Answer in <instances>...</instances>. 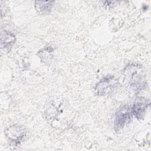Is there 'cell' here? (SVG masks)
<instances>
[{"instance_id": "obj_1", "label": "cell", "mask_w": 151, "mask_h": 151, "mask_svg": "<svg viewBox=\"0 0 151 151\" xmlns=\"http://www.w3.org/2000/svg\"><path fill=\"white\" fill-rule=\"evenodd\" d=\"M131 114V110L128 106L120 108L116 114L114 124L115 129L119 130L122 129L129 122Z\"/></svg>"}, {"instance_id": "obj_2", "label": "cell", "mask_w": 151, "mask_h": 151, "mask_svg": "<svg viewBox=\"0 0 151 151\" xmlns=\"http://www.w3.org/2000/svg\"><path fill=\"white\" fill-rule=\"evenodd\" d=\"M149 106V101L147 100L142 98L137 99L132 107V114L137 118H142Z\"/></svg>"}, {"instance_id": "obj_3", "label": "cell", "mask_w": 151, "mask_h": 151, "mask_svg": "<svg viewBox=\"0 0 151 151\" xmlns=\"http://www.w3.org/2000/svg\"><path fill=\"white\" fill-rule=\"evenodd\" d=\"M116 85V81L113 77L105 78L97 85L96 90L98 94L104 95L112 90Z\"/></svg>"}, {"instance_id": "obj_4", "label": "cell", "mask_w": 151, "mask_h": 151, "mask_svg": "<svg viewBox=\"0 0 151 151\" xmlns=\"http://www.w3.org/2000/svg\"><path fill=\"white\" fill-rule=\"evenodd\" d=\"M1 48H7L14 42L15 36L10 32L4 31L1 34Z\"/></svg>"}, {"instance_id": "obj_5", "label": "cell", "mask_w": 151, "mask_h": 151, "mask_svg": "<svg viewBox=\"0 0 151 151\" xmlns=\"http://www.w3.org/2000/svg\"><path fill=\"white\" fill-rule=\"evenodd\" d=\"M36 3H37V5H35L37 9L42 12L50 11L52 6V2L51 1H38Z\"/></svg>"}]
</instances>
